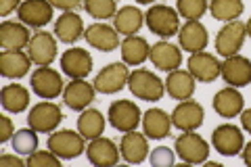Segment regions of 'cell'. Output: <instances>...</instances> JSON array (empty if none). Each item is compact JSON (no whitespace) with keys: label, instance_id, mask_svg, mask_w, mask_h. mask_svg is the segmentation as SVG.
I'll return each mask as SVG.
<instances>
[{"label":"cell","instance_id":"cell-1","mask_svg":"<svg viewBox=\"0 0 251 167\" xmlns=\"http://www.w3.org/2000/svg\"><path fill=\"white\" fill-rule=\"evenodd\" d=\"M145 23L151 34L159 38L178 36L180 31V15L168 4H153L145 15Z\"/></svg>","mask_w":251,"mask_h":167},{"label":"cell","instance_id":"cell-2","mask_svg":"<svg viewBox=\"0 0 251 167\" xmlns=\"http://www.w3.org/2000/svg\"><path fill=\"white\" fill-rule=\"evenodd\" d=\"M128 88L140 100H161L166 94V82H161L155 73H151L149 69H134L128 77Z\"/></svg>","mask_w":251,"mask_h":167},{"label":"cell","instance_id":"cell-3","mask_svg":"<svg viewBox=\"0 0 251 167\" xmlns=\"http://www.w3.org/2000/svg\"><path fill=\"white\" fill-rule=\"evenodd\" d=\"M174 150H176V155L188 165L207 163V157H209V144L195 132L180 134V136L174 140Z\"/></svg>","mask_w":251,"mask_h":167},{"label":"cell","instance_id":"cell-4","mask_svg":"<svg viewBox=\"0 0 251 167\" xmlns=\"http://www.w3.org/2000/svg\"><path fill=\"white\" fill-rule=\"evenodd\" d=\"M63 121V111L59 105H54L50 100L38 102L29 109L27 113V125L38 134H52Z\"/></svg>","mask_w":251,"mask_h":167},{"label":"cell","instance_id":"cell-5","mask_svg":"<svg viewBox=\"0 0 251 167\" xmlns=\"http://www.w3.org/2000/svg\"><path fill=\"white\" fill-rule=\"evenodd\" d=\"M109 123L113 125L117 132H134L138 128V123L143 121V113L136 102L132 100H115L109 105V113H107Z\"/></svg>","mask_w":251,"mask_h":167},{"label":"cell","instance_id":"cell-6","mask_svg":"<svg viewBox=\"0 0 251 167\" xmlns=\"http://www.w3.org/2000/svg\"><path fill=\"white\" fill-rule=\"evenodd\" d=\"M31 90L36 96H40L44 100H54L63 94V77L59 71H54L52 67H38L34 69V73L29 77Z\"/></svg>","mask_w":251,"mask_h":167},{"label":"cell","instance_id":"cell-7","mask_svg":"<svg viewBox=\"0 0 251 167\" xmlns=\"http://www.w3.org/2000/svg\"><path fill=\"white\" fill-rule=\"evenodd\" d=\"M84 136L80 132H74V130H59V132H52L46 146L49 150H52L59 159H75L84 153Z\"/></svg>","mask_w":251,"mask_h":167},{"label":"cell","instance_id":"cell-8","mask_svg":"<svg viewBox=\"0 0 251 167\" xmlns=\"http://www.w3.org/2000/svg\"><path fill=\"white\" fill-rule=\"evenodd\" d=\"M247 38V27L245 23L234 19L228 21L226 25L218 31V38H216V50L220 57H232V54H239V50L243 48V42Z\"/></svg>","mask_w":251,"mask_h":167},{"label":"cell","instance_id":"cell-9","mask_svg":"<svg viewBox=\"0 0 251 167\" xmlns=\"http://www.w3.org/2000/svg\"><path fill=\"white\" fill-rule=\"evenodd\" d=\"M211 144L218 150L220 155L224 157H234L239 155L243 146H245V138H243V132L232 123H222L211 132Z\"/></svg>","mask_w":251,"mask_h":167},{"label":"cell","instance_id":"cell-10","mask_svg":"<svg viewBox=\"0 0 251 167\" xmlns=\"http://www.w3.org/2000/svg\"><path fill=\"white\" fill-rule=\"evenodd\" d=\"M130 71L126 67V63H109L107 67L100 69V73L94 77V88L100 94H115L124 90V86H128Z\"/></svg>","mask_w":251,"mask_h":167},{"label":"cell","instance_id":"cell-11","mask_svg":"<svg viewBox=\"0 0 251 167\" xmlns=\"http://www.w3.org/2000/svg\"><path fill=\"white\" fill-rule=\"evenodd\" d=\"M27 54L34 65L38 67H50L57 59V40L50 31H38L31 36L27 44Z\"/></svg>","mask_w":251,"mask_h":167},{"label":"cell","instance_id":"cell-12","mask_svg":"<svg viewBox=\"0 0 251 167\" xmlns=\"http://www.w3.org/2000/svg\"><path fill=\"white\" fill-rule=\"evenodd\" d=\"M205 119V111L197 100H180L176 109L172 111V123L176 125L180 132H195L203 125Z\"/></svg>","mask_w":251,"mask_h":167},{"label":"cell","instance_id":"cell-13","mask_svg":"<svg viewBox=\"0 0 251 167\" xmlns=\"http://www.w3.org/2000/svg\"><path fill=\"white\" fill-rule=\"evenodd\" d=\"M220 75L228 86L234 88H243V86L251 84V61L243 54H232V57H226L222 63V69H220Z\"/></svg>","mask_w":251,"mask_h":167},{"label":"cell","instance_id":"cell-14","mask_svg":"<svg viewBox=\"0 0 251 167\" xmlns=\"http://www.w3.org/2000/svg\"><path fill=\"white\" fill-rule=\"evenodd\" d=\"M52 9L54 6L49 0H23L21 6L17 9V17L27 27H44L54 17Z\"/></svg>","mask_w":251,"mask_h":167},{"label":"cell","instance_id":"cell-15","mask_svg":"<svg viewBox=\"0 0 251 167\" xmlns=\"http://www.w3.org/2000/svg\"><path fill=\"white\" fill-rule=\"evenodd\" d=\"M86 157L97 167H111V165H117V161L122 159V153L111 138L99 136V138H92L90 144L86 146Z\"/></svg>","mask_w":251,"mask_h":167},{"label":"cell","instance_id":"cell-16","mask_svg":"<svg viewBox=\"0 0 251 167\" xmlns=\"http://www.w3.org/2000/svg\"><path fill=\"white\" fill-rule=\"evenodd\" d=\"M92 57L84 48H69L61 54V71L72 79H84L92 71Z\"/></svg>","mask_w":251,"mask_h":167},{"label":"cell","instance_id":"cell-17","mask_svg":"<svg viewBox=\"0 0 251 167\" xmlns=\"http://www.w3.org/2000/svg\"><path fill=\"white\" fill-rule=\"evenodd\" d=\"M84 40L92 48H97L100 52H113L122 44L117 29L107 25V23H92V25H88L84 31Z\"/></svg>","mask_w":251,"mask_h":167},{"label":"cell","instance_id":"cell-18","mask_svg":"<svg viewBox=\"0 0 251 167\" xmlns=\"http://www.w3.org/2000/svg\"><path fill=\"white\" fill-rule=\"evenodd\" d=\"M220 69H222V63H220L211 52H193L191 59H188V73H191L197 82L209 84L218 79Z\"/></svg>","mask_w":251,"mask_h":167},{"label":"cell","instance_id":"cell-19","mask_svg":"<svg viewBox=\"0 0 251 167\" xmlns=\"http://www.w3.org/2000/svg\"><path fill=\"white\" fill-rule=\"evenodd\" d=\"M94 94H97L94 84H88L86 79H72L63 90V102L72 111H84L90 107Z\"/></svg>","mask_w":251,"mask_h":167},{"label":"cell","instance_id":"cell-20","mask_svg":"<svg viewBox=\"0 0 251 167\" xmlns=\"http://www.w3.org/2000/svg\"><path fill=\"white\" fill-rule=\"evenodd\" d=\"M178 40H180V46H182L186 52L193 54V52H201L207 48L209 34H207V27L203 25L199 19H191L180 27Z\"/></svg>","mask_w":251,"mask_h":167},{"label":"cell","instance_id":"cell-21","mask_svg":"<svg viewBox=\"0 0 251 167\" xmlns=\"http://www.w3.org/2000/svg\"><path fill=\"white\" fill-rule=\"evenodd\" d=\"M29 29L25 23L4 19L0 25V46L2 50H23L29 44Z\"/></svg>","mask_w":251,"mask_h":167},{"label":"cell","instance_id":"cell-22","mask_svg":"<svg viewBox=\"0 0 251 167\" xmlns=\"http://www.w3.org/2000/svg\"><path fill=\"white\" fill-rule=\"evenodd\" d=\"M243 107H245L243 94L234 88V86H226V88L218 90L214 94V111L224 119H232V117L241 115Z\"/></svg>","mask_w":251,"mask_h":167},{"label":"cell","instance_id":"cell-23","mask_svg":"<svg viewBox=\"0 0 251 167\" xmlns=\"http://www.w3.org/2000/svg\"><path fill=\"white\" fill-rule=\"evenodd\" d=\"M31 59L23 50H2L0 52V73L6 79H21L29 73Z\"/></svg>","mask_w":251,"mask_h":167},{"label":"cell","instance_id":"cell-24","mask_svg":"<svg viewBox=\"0 0 251 167\" xmlns=\"http://www.w3.org/2000/svg\"><path fill=\"white\" fill-rule=\"evenodd\" d=\"M120 153L126 163H134V165L143 163L149 157V142H147L145 132L143 134H138L136 130L126 132L120 142Z\"/></svg>","mask_w":251,"mask_h":167},{"label":"cell","instance_id":"cell-25","mask_svg":"<svg viewBox=\"0 0 251 167\" xmlns=\"http://www.w3.org/2000/svg\"><path fill=\"white\" fill-rule=\"evenodd\" d=\"M172 125H174L172 123V115H168L166 111L159 107L149 109L143 115V132H145V136L151 140H161V138L170 136Z\"/></svg>","mask_w":251,"mask_h":167},{"label":"cell","instance_id":"cell-26","mask_svg":"<svg viewBox=\"0 0 251 167\" xmlns=\"http://www.w3.org/2000/svg\"><path fill=\"white\" fill-rule=\"evenodd\" d=\"M149 59H151V63L159 71H174L182 65V52H180V48L170 42H163V40L151 46Z\"/></svg>","mask_w":251,"mask_h":167},{"label":"cell","instance_id":"cell-27","mask_svg":"<svg viewBox=\"0 0 251 167\" xmlns=\"http://www.w3.org/2000/svg\"><path fill=\"white\" fill-rule=\"evenodd\" d=\"M84 21L74 11H63V15L54 23V36L65 44H74L84 36Z\"/></svg>","mask_w":251,"mask_h":167},{"label":"cell","instance_id":"cell-28","mask_svg":"<svg viewBox=\"0 0 251 167\" xmlns=\"http://www.w3.org/2000/svg\"><path fill=\"white\" fill-rule=\"evenodd\" d=\"M120 52H122V61L130 67H138L149 59L151 54V46L143 36H126L120 44Z\"/></svg>","mask_w":251,"mask_h":167},{"label":"cell","instance_id":"cell-29","mask_svg":"<svg viewBox=\"0 0 251 167\" xmlns=\"http://www.w3.org/2000/svg\"><path fill=\"white\" fill-rule=\"evenodd\" d=\"M195 79L188 71L174 69L170 71V75L166 79V92L174 100H188L195 94Z\"/></svg>","mask_w":251,"mask_h":167},{"label":"cell","instance_id":"cell-30","mask_svg":"<svg viewBox=\"0 0 251 167\" xmlns=\"http://www.w3.org/2000/svg\"><path fill=\"white\" fill-rule=\"evenodd\" d=\"M143 23H145V15L136 6H122L113 17V27L117 29V34H126V36L138 34Z\"/></svg>","mask_w":251,"mask_h":167},{"label":"cell","instance_id":"cell-31","mask_svg":"<svg viewBox=\"0 0 251 167\" xmlns=\"http://www.w3.org/2000/svg\"><path fill=\"white\" fill-rule=\"evenodd\" d=\"M0 102L9 113H23L29 107V90L21 84H6L0 92Z\"/></svg>","mask_w":251,"mask_h":167},{"label":"cell","instance_id":"cell-32","mask_svg":"<svg viewBox=\"0 0 251 167\" xmlns=\"http://www.w3.org/2000/svg\"><path fill=\"white\" fill-rule=\"evenodd\" d=\"M77 132L86 140L99 138L105 132V115L99 109H84L82 115L77 117Z\"/></svg>","mask_w":251,"mask_h":167},{"label":"cell","instance_id":"cell-33","mask_svg":"<svg viewBox=\"0 0 251 167\" xmlns=\"http://www.w3.org/2000/svg\"><path fill=\"white\" fill-rule=\"evenodd\" d=\"M243 11H245L243 0H211L209 2V13L216 21H234L241 17Z\"/></svg>","mask_w":251,"mask_h":167},{"label":"cell","instance_id":"cell-34","mask_svg":"<svg viewBox=\"0 0 251 167\" xmlns=\"http://www.w3.org/2000/svg\"><path fill=\"white\" fill-rule=\"evenodd\" d=\"M38 144H40V140H38V132L31 130V128H23V130H17L13 134L11 138V146L15 153L19 155H31L38 150Z\"/></svg>","mask_w":251,"mask_h":167},{"label":"cell","instance_id":"cell-35","mask_svg":"<svg viewBox=\"0 0 251 167\" xmlns=\"http://www.w3.org/2000/svg\"><path fill=\"white\" fill-rule=\"evenodd\" d=\"M84 11L94 19H113L117 13L115 0H84Z\"/></svg>","mask_w":251,"mask_h":167},{"label":"cell","instance_id":"cell-36","mask_svg":"<svg viewBox=\"0 0 251 167\" xmlns=\"http://www.w3.org/2000/svg\"><path fill=\"white\" fill-rule=\"evenodd\" d=\"M209 9L207 0H176V11L184 19H201Z\"/></svg>","mask_w":251,"mask_h":167},{"label":"cell","instance_id":"cell-37","mask_svg":"<svg viewBox=\"0 0 251 167\" xmlns=\"http://www.w3.org/2000/svg\"><path fill=\"white\" fill-rule=\"evenodd\" d=\"M63 159H59L52 150H36V153L27 155V165L29 167H59Z\"/></svg>","mask_w":251,"mask_h":167},{"label":"cell","instance_id":"cell-38","mask_svg":"<svg viewBox=\"0 0 251 167\" xmlns=\"http://www.w3.org/2000/svg\"><path fill=\"white\" fill-rule=\"evenodd\" d=\"M176 161V150H172L168 146H157L151 153V165L155 167H172Z\"/></svg>","mask_w":251,"mask_h":167},{"label":"cell","instance_id":"cell-39","mask_svg":"<svg viewBox=\"0 0 251 167\" xmlns=\"http://www.w3.org/2000/svg\"><path fill=\"white\" fill-rule=\"evenodd\" d=\"M0 123H2V130H0V142H9L13 138V121H11V117H6V115H0Z\"/></svg>","mask_w":251,"mask_h":167},{"label":"cell","instance_id":"cell-40","mask_svg":"<svg viewBox=\"0 0 251 167\" xmlns=\"http://www.w3.org/2000/svg\"><path fill=\"white\" fill-rule=\"evenodd\" d=\"M49 2L54 6V9L61 11H75L84 4V0H49Z\"/></svg>","mask_w":251,"mask_h":167},{"label":"cell","instance_id":"cell-41","mask_svg":"<svg viewBox=\"0 0 251 167\" xmlns=\"http://www.w3.org/2000/svg\"><path fill=\"white\" fill-rule=\"evenodd\" d=\"M23 0H0V15L2 17H9L13 11H17L21 6Z\"/></svg>","mask_w":251,"mask_h":167},{"label":"cell","instance_id":"cell-42","mask_svg":"<svg viewBox=\"0 0 251 167\" xmlns=\"http://www.w3.org/2000/svg\"><path fill=\"white\" fill-rule=\"evenodd\" d=\"M0 165H13V167H21L23 161L17 155H2L0 157Z\"/></svg>","mask_w":251,"mask_h":167},{"label":"cell","instance_id":"cell-43","mask_svg":"<svg viewBox=\"0 0 251 167\" xmlns=\"http://www.w3.org/2000/svg\"><path fill=\"white\" fill-rule=\"evenodd\" d=\"M241 125H243V130L251 134V109L241 111Z\"/></svg>","mask_w":251,"mask_h":167},{"label":"cell","instance_id":"cell-44","mask_svg":"<svg viewBox=\"0 0 251 167\" xmlns=\"http://www.w3.org/2000/svg\"><path fill=\"white\" fill-rule=\"evenodd\" d=\"M243 161H245V165H249L251 167V142H247L245 146H243Z\"/></svg>","mask_w":251,"mask_h":167},{"label":"cell","instance_id":"cell-45","mask_svg":"<svg viewBox=\"0 0 251 167\" xmlns=\"http://www.w3.org/2000/svg\"><path fill=\"white\" fill-rule=\"evenodd\" d=\"M136 2H138V4H153L155 0H136Z\"/></svg>","mask_w":251,"mask_h":167},{"label":"cell","instance_id":"cell-46","mask_svg":"<svg viewBox=\"0 0 251 167\" xmlns=\"http://www.w3.org/2000/svg\"><path fill=\"white\" fill-rule=\"evenodd\" d=\"M245 27H247V36H249V38H251V19H249V21H247V23H245Z\"/></svg>","mask_w":251,"mask_h":167}]
</instances>
